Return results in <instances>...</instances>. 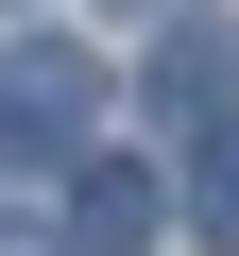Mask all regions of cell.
Here are the masks:
<instances>
[{
	"label": "cell",
	"instance_id": "cell-1",
	"mask_svg": "<svg viewBox=\"0 0 239 256\" xmlns=\"http://www.w3.org/2000/svg\"><path fill=\"white\" fill-rule=\"evenodd\" d=\"M86 120H102V68L68 34H18L0 52V154H86Z\"/></svg>",
	"mask_w": 239,
	"mask_h": 256
},
{
	"label": "cell",
	"instance_id": "cell-2",
	"mask_svg": "<svg viewBox=\"0 0 239 256\" xmlns=\"http://www.w3.org/2000/svg\"><path fill=\"white\" fill-rule=\"evenodd\" d=\"M68 239H102V256H137V239H154V171H120V154H102V171L68 188Z\"/></svg>",
	"mask_w": 239,
	"mask_h": 256
},
{
	"label": "cell",
	"instance_id": "cell-3",
	"mask_svg": "<svg viewBox=\"0 0 239 256\" xmlns=\"http://www.w3.org/2000/svg\"><path fill=\"white\" fill-rule=\"evenodd\" d=\"M205 86H222V34H205V18H171V52H154V102H205Z\"/></svg>",
	"mask_w": 239,
	"mask_h": 256
},
{
	"label": "cell",
	"instance_id": "cell-4",
	"mask_svg": "<svg viewBox=\"0 0 239 256\" xmlns=\"http://www.w3.org/2000/svg\"><path fill=\"white\" fill-rule=\"evenodd\" d=\"M188 205H205V239H239V137H205V154H188Z\"/></svg>",
	"mask_w": 239,
	"mask_h": 256
}]
</instances>
